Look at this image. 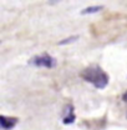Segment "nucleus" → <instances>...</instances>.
I'll list each match as a JSON object with an SVG mask.
<instances>
[{
    "label": "nucleus",
    "instance_id": "1",
    "mask_svg": "<svg viewBox=\"0 0 127 130\" xmlns=\"http://www.w3.org/2000/svg\"><path fill=\"white\" fill-rule=\"evenodd\" d=\"M80 76L85 81L94 85L96 89H105L109 84V75L98 65H90L85 68L80 73Z\"/></svg>",
    "mask_w": 127,
    "mask_h": 130
},
{
    "label": "nucleus",
    "instance_id": "2",
    "mask_svg": "<svg viewBox=\"0 0 127 130\" xmlns=\"http://www.w3.org/2000/svg\"><path fill=\"white\" fill-rule=\"evenodd\" d=\"M29 64L34 65V66H37V68H48V69H51V68H54L56 65V60L51 55L44 53V54L35 55L34 58H31L29 60Z\"/></svg>",
    "mask_w": 127,
    "mask_h": 130
},
{
    "label": "nucleus",
    "instance_id": "3",
    "mask_svg": "<svg viewBox=\"0 0 127 130\" xmlns=\"http://www.w3.org/2000/svg\"><path fill=\"white\" fill-rule=\"evenodd\" d=\"M19 119L17 118H11V116H5V115H0V125L4 130H10L13 129L17 124Z\"/></svg>",
    "mask_w": 127,
    "mask_h": 130
},
{
    "label": "nucleus",
    "instance_id": "4",
    "mask_svg": "<svg viewBox=\"0 0 127 130\" xmlns=\"http://www.w3.org/2000/svg\"><path fill=\"white\" fill-rule=\"evenodd\" d=\"M75 121V113H74V106L71 104H69L65 109V114H64L62 118V123L65 125H69V124H72Z\"/></svg>",
    "mask_w": 127,
    "mask_h": 130
},
{
    "label": "nucleus",
    "instance_id": "5",
    "mask_svg": "<svg viewBox=\"0 0 127 130\" xmlns=\"http://www.w3.org/2000/svg\"><path fill=\"white\" fill-rule=\"evenodd\" d=\"M101 10H102V6L101 5H90V6H86L81 11V14L82 15H92V14H96V13H98Z\"/></svg>",
    "mask_w": 127,
    "mask_h": 130
},
{
    "label": "nucleus",
    "instance_id": "6",
    "mask_svg": "<svg viewBox=\"0 0 127 130\" xmlns=\"http://www.w3.org/2000/svg\"><path fill=\"white\" fill-rule=\"evenodd\" d=\"M77 39H79V36H77V35H72V36H69V38L64 39V40H60V41H59V45H66V44L74 43V41H76Z\"/></svg>",
    "mask_w": 127,
    "mask_h": 130
}]
</instances>
